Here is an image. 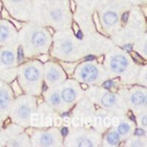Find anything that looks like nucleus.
Here are the masks:
<instances>
[{
	"label": "nucleus",
	"instance_id": "27",
	"mask_svg": "<svg viewBox=\"0 0 147 147\" xmlns=\"http://www.w3.org/2000/svg\"><path fill=\"white\" fill-rule=\"evenodd\" d=\"M13 1H14V2H20L22 0H13Z\"/></svg>",
	"mask_w": 147,
	"mask_h": 147
},
{
	"label": "nucleus",
	"instance_id": "11",
	"mask_svg": "<svg viewBox=\"0 0 147 147\" xmlns=\"http://www.w3.org/2000/svg\"><path fill=\"white\" fill-rule=\"evenodd\" d=\"M52 141H53V138H52V136L49 135V134H44L40 138V143L44 146H50Z\"/></svg>",
	"mask_w": 147,
	"mask_h": 147
},
{
	"label": "nucleus",
	"instance_id": "5",
	"mask_svg": "<svg viewBox=\"0 0 147 147\" xmlns=\"http://www.w3.org/2000/svg\"><path fill=\"white\" fill-rule=\"evenodd\" d=\"M10 102V98L7 93L5 90H0V109L7 107Z\"/></svg>",
	"mask_w": 147,
	"mask_h": 147
},
{
	"label": "nucleus",
	"instance_id": "23",
	"mask_svg": "<svg viewBox=\"0 0 147 147\" xmlns=\"http://www.w3.org/2000/svg\"><path fill=\"white\" fill-rule=\"evenodd\" d=\"M61 133H62L63 136H65L68 134V129L67 128H63L62 129V130H61Z\"/></svg>",
	"mask_w": 147,
	"mask_h": 147
},
{
	"label": "nucleus",
	"instance_id": "15",
	"mask_svg": "<svg viewBox=\"0 0 147 147\" xmlns=\"http://www.w3.org/2000/svg\"><path fill=\"white\" fill-rule=\"evenodd\" d=\"M47 77L49 80L51 81H55L59 77V73L57 70L55 69H52L49 72Z\"/></svg>",
	"mask_w": 147,
	"mask_h": 147
},
{
	"label": "nucleus",
	"instance_id": "19",
	"mask_svg": "<svg viewBox=\"0 0 147 147\" xmlns=\"http://www.w3.org/2000/svg\"><path fill=\"white\" fill-rule=\"evenodd\" d=\"M51 101H52L54 105H57V104L60 103V99L57 94H54V95H52V98H51Z\"/></svg>",
	"mask_w": 147,
	"mask_h": 147
},
{
	"label": "nucleus",
	"instance_id": "18",
	"mask_svg": "<svg viewBox=\"0 0 147 147\" xmlns=\"http://www.w3.org/2000/svg\"><path fill=\"white\" fill-rule=\"evenodd\" d=\"M73 47H72V44L69 42H65L63 44L62 46V49L65 53H69V52H71Z\"/></svg>",
	"mask_w": 147,
	"mask_h": 147
},
{
	"label": "nucleus",
	"instance_id": "6",
	"mask_svg": "<svg viewBox=\"0 0 147 147\" xmlns=\"http://www.w3.org/2000/svg\"><path fill=\"white\" fill-rule=\"evenodd\" d=\"M146 96L144 94H142V93H140V92L133 94L132 98H131V101H132V103L134 105H136L144 103L146 102Z\"/></svg>",
	"mask_w": 147,
	"mask_h": 147
},
{
	"label": "nucleus",
	"instance_id": "17",
	"mask_svg": "<svg viewBox=\"0 0 147 147\" xmlns=\"http://www.w3.org/2000/svg\"><path fill=\"white\" fill-rule=\"evenodd\" d=\"M129 130V127L128 124H125V123H123V124H121V125L119 126V129H118L119 132L120 134H121V135H124V134L127 133Z\"/></svg>",
	"mask_w": 147,
	"mask_h": 147
},
{
	"label": "nucleus",
	"instance_id": "21",
	"mask_svg": "<svg viewBox=\"0 0 147 147\" xmlns=\"http://www.w3.org/2000/svg\"><path fill=\"white\" fill-rule=\"evenodd\" d=\"M144 131L141 129H138L136 130V135H137V136H142V135H144Z\"/></svg>",
	"mask_w": 147,
	"mask_h": 147
},
{
	"label": "nucleus",
	"instance_id": "8",
	"mask_svg": "<svg viewBox=\"0 0 147 147\" xmlns=\"http://www.w3.org/2000/svg\"><path fill=\"white\" fill-rule=\"evenodd\" d=\"M62 97L65 102H71L75 99V92L71 88L65 89L63 92Z\"/></svg>",
	"mask_w": 147,
	"mask_h": 147
},
{
	"label": "nucleus",
	"instance_id": "20",
	"mask_svg": "<svg viewBox=\"0 0 147 147\" xmlns=\"http://www.w3.org/2000/svg\"><path fill=\"white\" fill-rule=\"evenodd\" d=\"M52 16L55 19H58V18L61 16V13H60L59 10H57V11H55L52 13Z\"/></svg>",
	"mask_w": 147,
	"mask_h": 147
},
{
	"label": "nucleus",
	"instance_id": "1",
	"mask_svg": "<svg viewBox=\"0 0 147 147\" xmlns=\"http://www.w3.org/2000/svg\"><path fill=\"white\" fill-rule=\"evenodd\" d=\"M127 60L121 55H117L111 61V68L115 72L121 73L124 71L127 66Z\"/></svg>",
	"mask_w": 147,
	"mask_h": 147
},
{
	"label": "nucleus",
	"instance_id": "14",
	"mask_svg": "<svg viewBox=\"0 0 147 147\" xmlns=\"http://www.w3.org/2000/svg\"><path fill=\"white\" fill-rule=\"evenodd\" d=\"M9 35V32L7 29L4 26H0V40H5Z\"/></svg>",
	"mask_w": 147,
	"mask_h": 147
},
{
	"label": "nucleus",
	"instance_id": "9",
	"mask_svg": "<svg viewBox=\"0 0 147 147\" xmlns=\"http://www.w3.org/2000/svg\"><path fill=\"white\" fill-rule=\"evenodd\" d=\"M1 58H2V61L4 63L9 65V64L13 63L14 57L13 55L11 52H8V51H5V52H4L2 54Z\"/></svg>",
	"mask_w": 147,
	"mask_h": 147
},
{
	"label": "nucleus",
	"instance_id": "13",
	"mask_svg": "<svg viewBox=\"0 0 147 147\" xmlns=\"http://www.w3.org/2000/svg\"><path fill=\"white\" fill-rule=\"evenodd\" d=\"M30 113V110L28 107H27V106H22V107L19 108V110H18V114H19V115H20L21 117L24 118V119L28 117Z\"/></svg>",
	"mask_w": 147,
	"mask_h": 147
},
{
	"label": "nucleus",
	"instance_id": "7",
	"mask_svg": "<svg viewBox=\"0 0 147 147\" xmlns=\"http://www.w3.org/2000/svg\"><path fill=\"white\" fill-rule=\"evenodd\" d=\"M118 20V16L113 12H108L104 16V21L108 25H113Z\"/></svg>",
	"mask_w": 147,
	"mask_h": 147
},
{
	"label": "nucleus",
	"instance_id": "12",
	"mask_svg": "<svg viewBox=\"0 0 147 147\" xmlns=\"http://www.w3.org/2000/svg\"><path fill=\"white\" fill-rule=\"evenodd\" d=\"M107 141L112 145H115L119 141V136L116 132H111L107 136Z\"/></svg>",
	"mask_w": 147,
	"mask_h": 147
},
{
	"label": "nucleus",
	"instance_id": "4",
	"mask_svg": "<svg viewBox=\"0 0 147 147\" xmlns=\"http://www.w3.org/2000/svg\"><path fill=\"white\" fill-rule=\"evenodd\" d=\"M32 41L35 45L41 46L44 44L46 42V36L43 32H35L32 36Z\"/></svg>",
	"mask_w": 147,
	"mask_h": 147
},
{
	"label": "nucleus",
	"instance_id": "2",
	"mask_svg": "<svg viewBox=\"0 0 147 147\" xmlns=\"http://www.w3.org/2000/svg\"><path fill=\"white\" fill-rule=\"evenodd\" d=\"M98 75V71L95 66L92 65H85L82 70L81 76L86 82H91L96 80Z\"/></svg>",
	"mask_w": 147,
	"mask_h": 147
},
{
	"label": "nucleus",
	"instance_id": "26",
	"mask_svg": "<svg viewBox=\"0 0 147 147\" xmlns=\"http://www.w3.org/2000/svg\"><path fill=\"white\" fill-rule=\"evenodd\" d=\"M127 19V14L125 13L124 16H123V20H124V22H126Z\"/></svg>",
	"mask_w": 147,
	"mask_h": 147
},
{
	"label": "nucleus",
	"instance_id": "22",
	"mask_svg": "<svg viewBox=\"0 0 147 147\" xmlns=\"http://www.w3.org/2000/svg\"><path fill=\"white\" fill-rule=\"evenodd\" d=\"M112 85H113V82H111V81H107V82H105V84H104V86H105L106 88H110Z\"/></svg>",
	"mask_w": 147,
	"mask_h": 147
},
{
	"label": "nucleus",
	"instance_id": "3",
	"mask_svg": "<svg viewBox=\"0 0 147 147\" xmlns=\"http://www.w3.org/2000/svg\"><path fill=\"white\" fill-rule=\"evenodd\" d=\"M26 78L30 81H35L39 77V72L34 67H29L25 71Z\"/></svg>",
	"mask_w": 147,
	"mask_h": 147
},
{
	"label": "nucleus",
	"instance_id": "16",
	"mask_svg": "<svg viewBox=\"0 0 147 147\" xmlns=\"http://www.w3.org/2000/svg\"><path fill=\"white\" fill-rule=\"evenodd\" d=\"M78 146H79L82 147H90L92 146V143L90 140H89L87 138H81L80 140H79L78 142Z\"/></svg>",
	"mask_w": 147,
	"mask_h": 147
},
{
	"label": "nucleus",
	"instance_id": "25",
	"mask_svg": "<svg viewBox=\"0 0 147 147\" xmlns=\"http://www.w3.org/2000/svg\"><path fill=\"white\" fill-rule=\"evenodd\" d=\"M142 122H143V124H144V125H145V126L146 125V116H145V117L143 119Z\"/></svg>",
	"mask_w": 147,
	"mask_h": 147
},
{
	"label": "nucleus",
	"instance_id": "10",
	"mask_svg": "<svg viewBox=\"0 0 147 147\" xmlns=\"http://www.w3.org/2000/svg\"><path fill=\"white\" fill-rule=\"evenodd\" d=\"M115 101V96L112 94H106V95L104 96L102 99V104L106 107H110V106L113 105Z\"/></svg>",
	"mask_w": 147,
	"mask_h": 147
},
{
	"label": "nucleus",
	"instance_id": "24",
	"mask_svg": "<svg viewBox=\"0 0 147 147\" xmlns=\"http://www.w3.org/2000/svg\"><path fill=\"white\" fill-rule=\"evenodd\" d=\"M22 58H23V55H22V49H19V51H18V60H22Z\"/></svg>",
	"mask_w": 147,
	"mask_h": 147
}]
</instances>
